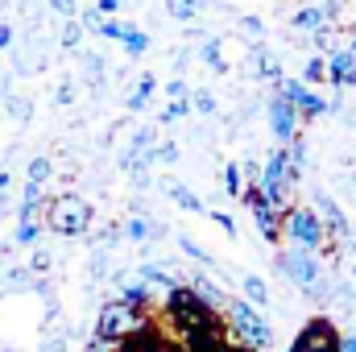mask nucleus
<instances>
[{
    "label": "nucleus",
    "instance_id": "obj_28",
    "mask_svg": "<svg viewBox=\"0 0 356 352\" xmlns=\"http://www.w3.org/2000/svg\"><path fill=\"white\" fill-rule=\"evenodd\" d=\"M0 286H4V290H33V286H38V278H33L25 265H8V269H4V278H0Z\"/></svg>",
    "mask_w": 356,
    "mask_h": 352
},
{
    "label": "nucleus",
    "instance_id": "obj_1",
    "mask_svg": "<svg viewBox=\"0 0 356 352\" xmlns=\"http://www.w3.org/2000/svg\"><path fill=\"white\" fill-rule=\"evenodd\" d=\"M273 265L286 282H294L311 303H332L336 290H340V273L327 269V262L319 253H307V249H294V245H282L273 249Z\"/></svg>",
    "mask_w": 356,
    "mask_h": 352
},
{
    "label": "nucleus",
    "instance_id": "obj_10",
    "mask_svg": "<svg viewBox=\"0 0 356 352\" xmlns=\"http://www.w3.org/2000/svg\"><path fill=\"white\" fill-rule=\"evenodd\" d=\"M245 67H249V75L257 79V83H277L286 71H282V63H277V54L269 50L266 42H249V58H245Z\"/></svg>",
    "mask_w": 356,
    "mask_h": 352
},
{
    "label": "nucleus",
    "instance_id": "obj_25",
    "mask_svg": "<svg viewBox=\"0 0 356 352\" xmlns=\"http://www.w3.org/2000/svg\"><path fill=\"white\" fill-rule=\"evenodd\" d=\"M290 25H294L298 33H307V38H311V33H315L319 25H327V21H323V13H319V4L311 0V4H302V8H294V17H290Z\"/></svg>",
    "mask_w": 356,
    "mask_h": 352
},
{
    "label": "nucleus",
    "instance_id": "obj_26",
    "mask_svg": "<svg viewBox=\"0 0 356 352\" xmlns=\"http://www.w3.org/2000/svg\"><path fill=\"white\" fill-rule=\"evenodd\" d=\"M307 88H319V83H327V58L323 54H307V63H302V75H298Z\"/></svg>",
    "mask_w": 356,
    "mask_h": 352
},
{
    "label": "nucleus",
    "instance_id": "obj_12",
    "mask_svg": "<svg viewBox=\"0 0 356 352\" xmlns=\"http://www.w3.org/2000/svg\"><path fill=\"white\" fill-rule=\"evenodd\" d=\"M116 298L129 307V311H137V315H145L149 319V311H154V290L145 286V282H137V278H116Z\"/></svg>",
    "mask_w": 356,
    "mask_h": 352
},
{
    "label": "nucleus",
    "instance_id": "obj_21",
    "mask_svg": "<svg viewBox=\"0 0 356 352\" xmlns=\"http://www.w3.org/2000/svg\"><path fill=\"white\" fill-rule=\"evenodd\" d=\"M241 290H245V303H253L257 311H266L269 303H273L269 282L261 278V273H241Z\"/></svg>",
    "mask_w": 356,
    "mask_h": 352
},
{
    "label": "nucleus",
    "instance_id": "obj_39",
    "mask_svg": "<svg viewBox=\"0 0 356 352\" xmlns=\"http://www.w3.org/2000/svg\"><path fill=\"white\" fill-rule=\"evenodd\" d=\"M79 46H83V25H79V21L71 17V21L63 25V50H71V54H75Z\"/></svg>",
    "mask_w": 356,
    "mask_h": 352
},
{
    "label": "nucleus",
    "instance_id": "obj_56",
    "mask_svg": "<svg viewBox=\"0 0 356 352\" xmlns=\"http://www.w3.org/2000/svg\"><path fill=\"white\" fill-rule=\"evenodd\" d=\"M348 54H353V58H356V33H353V42H348Z\"/></svg>",
    "mask_w": 356,
    "mask_h": 352
},
{
    "label": "nucleus",
    "instance_id": "obj_23",
    "mask_svg": "<svg viewBox=\"0 0 356 352\" xmlns=\"http://www.w3.org/2000/svg\"><path fill=\"white\" fill-rule=\"evenodd\" d=\"M154 42H149V33L141 29V25H133V21H124V38H120V50L129 54V58H141L145 50H149Z\"/></svg>",
    "mask_w": 356,
    "mask_h": 352
},
{
    "label": "nucleus",
    "instance_id": "obj_11",
    "mask_svg": "<svg viewBox=\"0 0 356 352\" xmlns=\"http://www.w3.org/2000/svg\"><path fill=\"white\" fill-rule=\"evenodd\" d=\"M182 286H186V290H191V294H195V298H199L207 311H211V315H220V311H224V298H228V290H224L220 282H211V273L195 269V273H191V282H182Z\"/></svg>",
    "mask_w": 356,
    "mask_h": 352
},
{
    "label": "nucleus",
    "instance_id": "obj_29",
    "mask_svg": "<svg viewBox=\"0 0 356 352\" xmlns=\"http://www.w3.org/2000/svg\"><path fill=\"white\" fill-rule=\"evenodd\" d=\"M54 178V162L46 158V154H33L29 158V166H25V182H38V186H46Z\"/></svg>",
    "mask_w": 356,
    "mask_h": 352
},
{
    "label": "nucleus",
    "instance_id": "obj_2",
    "mask_svg": "<svg viewBox=\"0 0 356 352\" xmlns=\"http://www.w3.org/2000/svg\"><path fill=\"white\" fill-rule=\"evenodd\" d=\"M220 315H224V328L220 332H228L224 340H232L236 352H269L273 349V323L266 319V311H257L253 303L228 294Z\"/></svg>",
    "mask_w": 356,
    "mask_h": 352
},
{
    "label": "nucleus",
    "instance_id": "obj_3",
    "mask_svg": "<svg viewBox=\"0 0 356 352\" xmlns=\"http://www.w3.org/2000/svg\"><path fill=\"white\" fill-rule=\"evenodd\" d=\"M42 224H46V232H54V237H63V241H79V237H88L91 224H95V207H91V199L67 191V195H54V199L46 203Z\"/></svg>",
    "mask_w": 356,
    "mask_h": 352
},
{
    "label": "nucleus",
    "instance_id": "obj_19",
    "mask_svg": "<svg viewBox=\"0 0 356 352\" xmlns=\"http://www.w3.org/2000/svg\"><path fill=\"white\" fill-rule=\"evenodd\" d=\"M154 95H158V75H149V71H145V75L133 83V91L124 95V112H133V116H137V112H145V108L154 104Z\"/></svg>",
    "mask_w": 356,
    "mask_h": 352
},
{
    "label": "nucleus",
    "instance_id": "obj_31",
    "mask_svg": "<svg viewBox=\"0 0 356 352\" xmlns=\"http://www.w3.org/2000/svg\"><path fill=\"white\" fill-rule=\"evenodd\" d=\"M158 137H162V133H158L154 125H141V129L129 137V145H124V150H133V154H149V150L158 145Z\"/></svg>",
    "mask_w": 356,
    "mask_h": 352
},
{
    "label": "nucleus",
    "instance_id": "obj_34",
    "mask_svg": "<svg viewBox=\"0 0 356 352\" xmlns=\"http://www.w3.org/2000/svg\"><path fill=\"white\" fill-rule=\"evenodd\" d=\"M220 182H224V195H228V199H241L245 178H241V166H236V162H224V175H220Z\"/></svg>",
    "mask_w": 356,
    "mask_h": 352
},
{
    "label": "nucleus",
    "instance_id": "obj_51",
    "mask_svg": "<svg viewBox=\"0 0 356 352\" xmlns=\"http://www.w3.org/2000/svg\"><path fill=\"white\" fill-rule=\"evenodd\" d=\"M129 182H133L137 191H149V170H137V175H129Z\"/></svg>",
    "mask_w": 356,
    "mask_h": 352
},
{
    "label": "nucleus",
    "instance_id": "obj_47",
    "mask_svg": "<svg viewBox=\"0 0 356 352\" xmlns=\"http://www.w3.org/2000/svg\"><path fill=\"white\" fill-rule=\"evenodd\" d=\"M120 8H124V0H95L99 17H120Z\"/></svg>",
    "mask_w": 356,
    "mask_h": 352
},
{
    "label": "nucleus",
    "instance_id": "obj_35",
    "mask_svg": "<svg viewBox=\"0 0 356 352\" xmlns=\"http://www.w3.org/2000/svg\"><path fill=\"white\" fill-rule=\"evenodd\" d=\"M25 269H29V273H33V278H46V273H50V269H54V253H50V249H42V245H38V249H33V253H29V265H25Z\"/></svg>",
    "mask_w": 356,
    "mask_h": 352
},
{
    "label": "nucleus",
    "instance_id": "obj_24",
    "mask_svg": "<svg viewBox=\"0 0 356 352\" xmlns=\"http://www.w3.org/2000/svg\"><path fill=\"white\" fill-rule=\"evenodd\" d=\"M42 237H46V224L42 220H25V224L13 228V249H38Z\"/></svg>",
    "mask_w": 356,
    "mask_h": 352
},
{
    "label": "nucleus",
    "instance_id": "obj_42",
    "mask_svg": "<svg viewBox=\"0 0 356 352\" xmlns=\"http://www.w3.org/2000/svg\"><path fill=\"white\" fill-rule=\"evenodd\" d=\"M75 21H79V25H83V33H95V29H99V21H104V17H99V13H95V4H79V17H75Z\"/></svg>",
    "mask_w": 356,
    "mask_h": 352
},
{
    "label": "nucleus",
    "instance_id": "obj_22",
    "mask_svg": "<svg viewBox=\"0 0 356 352\" xmlns=\"http://www.w3.org/2000/svg\"><path fill=\"white\" fill-rule=\"evenodd\" d=\"M79 71H83V79H88L91 91H104V79H108V63L99 58V54H91V50H79Z\"/></svg>",
    "mask_w": 356,
    "mask_h": 352
},
{
    "label": "nucleus",
    "instance_id": "obj_27",
    "mask_svg": "<svg viewBox=\"0 0 356 352\" xmlns=\"http://www.w3.org/2000/svg\"><path fill=\"white\" fill-rule=\"evenodd\" d=\"M311 46H315V50H319V54L327 58V54H332V50L340 46V25H332V21H327V25H319V29L311 33Z\"/></svg>",
    "mask_w": 356,
    "mask_h": 352
},
{
    "label": "nucleus",
    "instance_id": "obj_8",
    "mask_svg": "<svg viewBox=\"0 0 356 352\" xmlns=\"http://www.w3.org/2000/svg\"><path fill=\"white\" fill-rule=\"evenodd\" d=\"M266 120H269V133H273V145H290L298 133H302V120L294 112V104L273 88L266 99Z\"/></svg>",
    "mask_w": 356,
    "mask_h": 352
},
{
    "label": "nucleus",
    "instance_id": "obj_58",
    "mask_svg": "<svg viewBox=\"0 0 356 352\" xmlns=\"http://www.w3.org/2000/svg\"><path fill=\"white\" fill-rule=\"evenodd\" d=\"M0 349H4V344H0Z\"/></svg>",
    "mask_w": 356,
    "mask_h": 352
},
{
    "label": "nucleus",
    "instance_id": "obj_20",
    "mask_svg": "<svg viewBox=\"0 0 356 352\" xmlns=\"http://www.w3.org/2000/svg\"><path fill=\"white\" fill-rule=\"evenodd\" d=\"M253 224H257V237L266 241L269 249H277V241H282V224H277V211L273 207H253Z\"/></svg>",
    "mask_w": 356,
    "mask_h": 352
},
{
    "label": "nucleus",
    "instance_id": "obj_54",
    "mask_svg": "<svg viewBox=\"0 0 356 352\" xmlns=\"http://www.w3.org/2000/svg\"><path fill=\"white\" fill-rule=\"evenodd\" d=\"M8 207H13V195H0V220L8 216Z\"/></svg>",
    "mask_w": 356,
    "mask_h": 352
},
{
    "label": "nucleus",
    "instance_id": "obj_53",
    "mask_svg": "<svg viewBox=\"0 0 356 352\" xmlns=\"http://www.w3.org/2000/svg\"><path fill=\"white\" fill-rule=\"evenodd\" d=\"M8 186H13V175H8V170L0 166V195H8Z\"/></svg>",
    "mask_w": 356,
    "mask_h": 352
},
{
    "label": "nucleus",
    "instance_id": "obj_32",
    "mask_svg": "<svg viewBox=\"0 0 356 352\" xmlns=\"http://www.w3.org/2000/svg\"><path fill=\"white\" fill-rule=\"evenodd\" d=\"M191 112H199V116H216V112H220V99L211 95V88L191 91Z\"/></svg>",
    "mask_w": 356,
    "mask_h": 352
},
{
    "label": "nucleus",
    "instance_id": "obj_49",
    "mask_svg": "<svg viewBox=\"0 0 356 352\" xmlns=\"http://www.w3.org/2000/svg\"><path fill=\"white\" fill-rule=\"evenodd\" d=\"M42 352H71L63 336H42Z\"/></svg>",
    "mask_w": 356,
    "mask_h": 352
},
{
    "label": "nucleus",
    "instance_id": "obj_6",
    "mask_svg": "<svg viewBox=\"0 0 356 352\" xmlns=\"http://www.w3.org/2000/svg\"><path fill=\"white\" fill-rule=\"evenodd\" d=\"M145 323V315H137V311H129L116 294L112 298H104L99 303V311H95V328H91V336H99V340H108V344H120L129 332H137Z\"/></svg>",
    "mask_w": 356,
    "mask_h": 352
},
{
    "label": "nucleus",
    "instance_id": "obj_13",
    "mask_svg": "<svg viewBox=\"0 0 356 352\" xmlns=\"http://www.w3.org/2000/svg\"><path fill=\"white\" fill-rule=\"evenodd\" d=\"M327 83L336 91L356 88V58L348 54V46H336V50L327 54Z\"/></svg>",
    "mask_w": 356,
    "mask_h": 352
},
{
    "label": "nucleus",
    "instance_id": "obj_9",
    "mask_svg": "<svg viewBox=\"0 0 356 352\" xmlns=\"http://www.w3.org/2000/svg\"><path fill=\"white\" fill-rule=\"evenodd\" d=\"M311 211L319 216V224H323L327 241H348V237H353V224H348L344 207H340L327 191H315V195H311Z\"/></svg>",
    "mask_w": 356,
    "mask_h": 352
},
{
    "label": "nucleus",
    "instance_id": "obj_44",
    "mask_svg": "<svg viewBox=\"0 0 356 352\" xmlns=\"http://www.w3.org/2000/svg\"><path fill=\"white\" fill-rule=\"evenodd\" d=\"M46 8H50V13H58L63 21L79 17V0H46Z\"/></svg>",
    "mask_w": 356,
    "mask_h": 352
},
{
    "label": "nucleus",
    "instance_id": "obj_41",
    "mask_svg": "<svg viewBox=\"0 0 356 352\" xmlns=\"http://www.w3.org/2000/svg\"><path fill=\"white\" fill-rule=\"evenodd\" d=\"M166 99H170V104H186V99H191V88H186L182 75H175V79L166 83Z\"/></svg>",
    "mask_w": 356,
    "mask_h": 352
},
{
    "label": "nucleus",
    "instance_id": "obj_36",
    "mask_svg": "<svg viewBox=\"0 0 356 352\" xmlns=\"http://www.w3.org/2000/svg\"><path fill=\"white\" fill-rule=\"evenodd\" d=\"M95 38H99V42H116V46H120V38H124V21H120V17H104V21H99V29H95Z\"/></svg>",
    "mask_w": 356,
    "mask_h": 352
},
{
    "label": "nucleus",
    "instance_id": "obj_55",
    "mask_svg": "<svg viewBox=\"0 0 356 352\" xmlns=\"http://www.w3.org/2000/svg\"><path fill=\"white\" fill-rule=\"evenodd\" d=\"M186 4H191L195 13H207V8H211V0H186Z\"/></svg>",
    "mask_w": 356,
    "mask_h": 352
},
{
    "label": "nucleus",
    "instance_id": "obj_43",
    "mask_svg": "<svg viewBox=\"0 0 356 352\" xmlns=\"http://www.w3.org/2000/svg\"><path fill=\"white\" fill-rule=\"evenodd\" d=\"M319 4V13H323V21H332V25H340V17H344V0H315Z\"/></svg>",
    "mask_w": 356,
    "mask_h": 352
},
{
    "label": "nucleus",
    "instance_id": "obj_14",
    "mask_svg": "<svg viewBox=\"0 0 356 352\" xmlns=\"http://www.w3.org/2000/svg\"><path fill=\"white\" fill-rule=\"evenodd\" d=\"M120 237L129 241V245H145V241H162L166 237V224H158V220H149L145 211H137L129 224H120Z\"/></svg>",
    "mask_w": 356,
    "mask_h": 352
},
{
    "label": "nucleus",
    "instance_id": "obj_50",
    "mask_svg": "<svg viewBox=\"0 0 356 352\" xmlns=\"http://www.w3.org/2000/svg\"><path fill=\"white\" fill-rule=\"evenodd\" d=\"M336 352H356V332H344L340 344H336Z\"/></svg>",
    "mask_w": 356,
    "mask_h": 352
},
{
    "label": "nucleus",
    "instance_id": "obj_15",
    "mask_svg": "<svg viewBox=\"0 0 356 352\" xmlns=\"http://www.w3.org/2000/svg\"><path fill=\"white\" fill-rule=\"evenodd\" d=\"M42 216H46V186L25 182V191H21V199H17L13 220H17V224H25V220H42Z\"/></svg>",
    "mask_w": 356,
    "mask_h": 352
},
{
    "label": "nucleus",
    "instance_id": "obj_30",
    "mask_svg": "<svg viewBox=\"0 0 356 352\" xmlns=\"http://www.w3.org/2000/svg\"><path fill=\"white\" fill-rule=\"evenodd\" d=\"M4 112H8L17 125H29V120H33V104H29L25 95H13V91L4 95Z\"/></svg>",
    "mask_w": 356,
    "mask_h": 352
},
{
    "label": "nucleus",
    "instance_id": "obj_16",
    "mask_svg": "<svg viewBox=\"0 0 356 352\" xmlns=\"http://www.w3.org/2000/svg\"><path fill=\"white\" fill-rule=\"evenodd\" d=\"M133 278H137V282H145V286H149L154 294H158V290H162V294H170L178 282H182V278H175V273H170L166 265H154V262H141Z\"/></svg>",
    "mask_w": 356,
    "mask_h": 352
},
{
    "label": "nucleus",
    "instance_id": "obj_37",
    "mask_svg": "<svg viewBox=\"0 0 356 352\" xmlns=\"http://www.w3.org/2000/svg\"><path fill=\"white\" fill-rule=\"evenodd\" d=\"M149 162H154V166H170V162H178V145L158 137V145L149 150Z\"/></svg>",
    "mask_w": 356,
    "mask_h": 352
},
{
    "label": "nucleus",
    "instance_id": "obj_7",
    "mask_svg": "<svg viewBox=\"0 0 356 352\" xmlns=\"http://www.w3.org/2000/svg\"><path fill=\"white\" fill-rule=\"evenodd\" d=\"M273 88H277L286 99H290V104H294V112H298V120H302V125L332 116V99H327V95H319L315 88H307L298 75H282Z\"/></svg>",
    "mask_w": 356,
    "mask_h": 352
},
{
    "label": "nucleus",
    "instance_id": "obj_38",
    "mask_svg": "<svg viewBox=\"0 0 356 352\" xmlns=\"http://www.w3.org/2000/svg\"><path fill=\"white\" fill-rule=\"evenodd\" d=\"M241 33H245L249 42H266V21L253 17V13H245V17H241Z\"/></svg>",
    "mask_w": 356,
    "mask_h": 352
},
{
    "label": "nucleus",
    "instance_id": "obj_40",
    "mask_svg": "<svg viewBox=\"0 0 356 352\" xmlns=\"http://www.w3.org/2000/svg\"><path fill=\"white\" fill-rule=\"evenodd\" d=\"M75 99H79V88H75V79H63V83H58V91H54V104H58V108H71Z\"/></svg>",
    "mask_w": 356,
    "mask_h": 352
},
{
    "label": "nucleus",
    "instance_id": "obj_52",
    "mask_svg": "<svg viewBox=\"0 0 356 352\" xmlns=\"http://www.w3.org/2000/svg\"><path fill=\"white\" fill-rule=\"evenodd\" d=\"M8 91H13V79H8V75H4V63H0V99H4V95H8Z\"/></svg>",
    "mask_w": 356,
    "mask_h": 352
},
{
    "label": "nucleus",
    "instance_id": "obj_46",
    "mask_svg": "<svg viewBox=\"0 0 356 352\" xmlns=\"http://www.w3.org/2000/svg\"><path fill=\"white\" fill-rule=\"evenodd\" d=\"M236 166H241V178H245V182H257V175H261V162H257V158H245V162H236Z\"/></svg>",
    "mask_w": 356,
    "mask_h": 352
},
{
    "label": "nucleus",
    "instance_id": "obj_45",
    "mask_svg": "<svg viewBox=\"0 0 356 352\" xmlns=\"http://www.w3.org/2000/svg\"><path fill=\"white\" fill-rule=\"evenodd\" d=\"M207 220H211V224H216V228H224V232H228V237H236V220H232V216H228V211H216V207H207Z\"/></svg>",
    "mask_w": 356,
    "mask_h": 352
},
{
    "label": "nucleus",
    "instance_id": "obj_17",
    "mask_svg": "<svg viewBox=\"0 0 356 352\" xmlns=\"http://www.w3.org/2000/svg\"><path fill=\"white\" fill-rule=\"evenodd\" d=\"M199 63L216 75H228V58H224V33H211V38H199Z\"/></svg>",
    "mask_w": 356,
    "mask_h": 352
},
{
    "label": "nucleus",
    "instance_id": "obj_57",
    "mask_svg": "<svg viewBox=\"0 0 356 352\" xmlns=\"http://www.w3.org/2000/svg\"><path fill=\"white\" fill-rule=\"evenodd\" d=\"M0 303H4V290H0Z\"/></svg>",
    "mask_w": 356,
    "mask_h": 352
},
{
    "label": "nucleus",
    "instance_id": "obj_4",
    "mask_svg": "<svg viewBox=\"0 0 356 352\" xmlns=\"http://www.w3.org/2000/svg\"><path fill=\"white\" fill-rule=\"evenodd\" d=\"M277 224H282V241H286V245L307 249V253H323L327 232H323L319 216L311 211V203H290V207L277 216Z\"/></svg>",
    "mask_w": 356,
    "mask_h": 352
},
{
    "label": "nucleus",
    "instance_id": "obj_33",
    "mask_svg": "<svg viewBox=\"0 0 356 352\" xmlns=\"http://www.w3.org/2000/svg\"><path fill=\"white\" fill-rule=\"evenodd\" d=\"M178 253H186L191 262H199V265H216V257H211L195 237H186V232H178Z\"/></svg>",
    "mask_w": 356,
    "mask_h": 352
},
{
    "label": "nucleus",
    "instance_id": "obj_18",
    "mask_svg": "<svg viewBox=\"0 0 356 352\" xmlns=\"http://www.w3.org/2000/svg\"><path fill=\"white\" fill-rule=\"evenodd\" d=\"M162 191H166V195H170V199L178 203V211H186V216H207V203H203V199H199V195H195L186 182H175V178H166V182H162Z\"/></svg>",
    "mask_w": 356,
    "mask_h": 352
},
{
    "label": "nucleus",
    "instance_id": "obj_5",
    "mask_svg": "<svg viewBox=\"0 0 356 352\" xmlns=\"http://www.w3.org/2000/svg\"><path fill=\"white\" fill-rule=\"evenodd\" d=\"M257 186H261V199L282 216L294 199V182H290V170H286V145H273L269 158L261 162V175H257Z\"/></svg>",
    "mask_w": 356,
    "mask_h": 352
},
{
    "label": "nucleus",
    "instance_id": "obj_48",
    "mask_svg": "<svg viewBox=\"0 0 356 352\" xmlns=\"http://www.w3.org/2000/svg\"><path fill=\"white\" fill-rule=\"evenodd\" d=\"M13 38H17V29H13L8 21H0V54H4V50H13Z\"/></svg>",
    "mask_w": 356,
    "mask_h": 352
}]
</instances>
